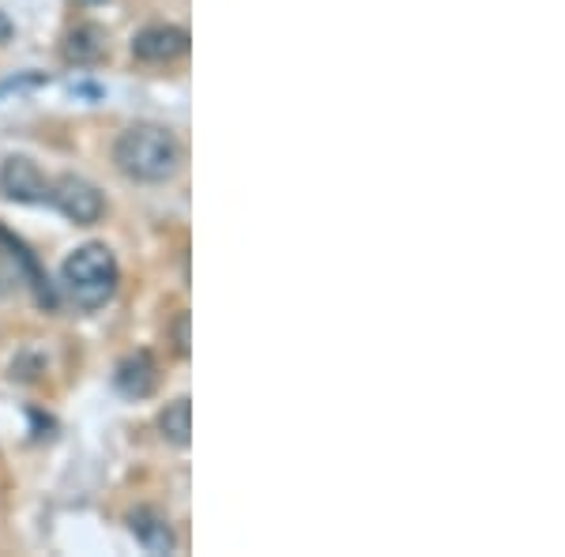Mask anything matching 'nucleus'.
Segmentation results:
<instances>
[{"instance_id":"f257e3e1","label":"nucleus","mask_w":565,"mask_h":557,"mask_svg":"<svg viewBox=\"0 0 565 557\" xmlns=\"http://www.w3.org/2000/svg\"><path fill=\"white\" fill-rule=\"evenodd\" d=\"M114 162L125 178L143 181V185H159V181H170L178 173L181 143L162 125H132V129L117 136Z\"/></svg>"},{"instance_id":"f03ea898","label":"nucleus","mask_w":565,"mask_h":557,"mask_svg":"<svg viewBox=\"0 0 565 557\" xmlns=\"http://www.w3.org/2000/svg\"><path fill=\"white\" fill-rule=\"evenodd\" d=\"M61 282H65L68 298L90 313V309H103L106 301L117 294L121 268H117V257L106 245L90 242V245H79V249L61 264Z\"/></svg>"},{"instance_id":"7ed1b4c3","label":"nucleus","mask_w":565,"mask_h":557,"mask_svg":"<svg viewBox=\"0 0 565 557\" xmlns=\"http://www.w3.org/2000/svg\"><path fill=\"white\" fill-rule=\"evenodd\" d=\"M50 204L57 207L61 215L72 218L76 226H90V223H98L106 212V200L103 193H98L90 181L84 178H76V173H65V178H57L50 185Z\"/></svg>"},{"instance_id":"20e7f679","label":"nucleus","mask_w":565,"mask_h":557,"mask_svg":"<svg viewBox=\"0 0 565 557\" xmlns=\"http://www.w3.org/2000/svg\"><path fill=\"white\" fill-rule=\"evenodd\" d=\"M50 185L53 181L23 154H12L0 167V193L15 200V204H50Z\"/></svg>"},{"instance_id":"39448f33","label":"nucleus","mask_w":565,"mask_h":557,"mask_svg":"<svg viewBox=\"0 0 565 557\" xmlns=\"http://www.w3.org/2000/svg\"><path fill=\"white\" fill-rule=\"evenodd\" d=\"M189 53V31L174 23H154L143 26L132 39V57L148 61V65H170V61L185 57Z\"/></svg>"},{"instance_id":"423d86ee","label":"nucleus","mask_w":565,"mask_h":557,"mask_svg":"<svg viewBox=\"0 0 565 557\" xmlns=\"http://www.w3.org/2000/svg\"><path fill=\"white\" fill-rule=\"evenodd\" d=\"M114 385L121 388L129 399H148L154 392V385H159V365H154V358L148 351L125 354L114 369Z\"/></svg>"},{"instance_id":"0eeeda50","label":"nucleus","mask_w":565,"mask_h":557,"mask_svg":"<svg viewBox=\"0 0 565 557\" xmlns=\"http://www.w3.org/2000/svg\"><path fill=\"white\" fill-rule=\"evenodd\" d=\"M129 532L136 535V543H140L148 554H170L178 546L170 519L162 516L159 508H148V505L129 513Z\"/></svg>"},{"instance_id":"6e6552de","label":"nucleus","mask_w":565,"mask_h":557,"mask_svg":"<svg viewBox=\"0 0 565 557\" xmlns=\"http://www.w3.org/2000/svg\"><path fill=\"white\" fill-rule=\"evenodd\" d=\"M65 57L72 65H98L106 57V31L98 23H79L65 42Z\"/></svg>"},{"instance_id":"1a4fd4ad","label":"nucleus","mask_w":565,"mask_h":557,"mask_svg":"<svg viewBox=\"0 0 565 557\" xmlns=\"http://www.w3.org/2000/svg\"><path fill=\"white\" fill-rule=\"evenodd\" d=\"M159 433H162V441L178 444V449H185V444L193 441V404H189V396H178L174 404L162 407Z\"/></svg>"},{"instance_id":"9d476101","label":"nucleus","mask_w":565,"mask_h":557,"mask_svg":"<svg viewBox=\"0 0 565 557\" xmlns=\"http://www.w3.org/2000/svg\"><path fill=\"white\" fill-rule=\"evenodd\" d=\"M174 346H178V354H181V358H185V354H189V317L185 313H181L178 317V324H174Z\"/></svg>"},{"instance_id":"9b49d317","label":"nucleus","mask_w":565,"mask_h":557,"mask_svg":"<svg viewBox=\"0 0 565 557\" xmlns=\"http://www.w3.org/2000/svg\"><path fill=\"white\" fill-rule=\"evenodd\" d=\"M84 4H98V0H84Z\"/></svg>"}]
</instances>
